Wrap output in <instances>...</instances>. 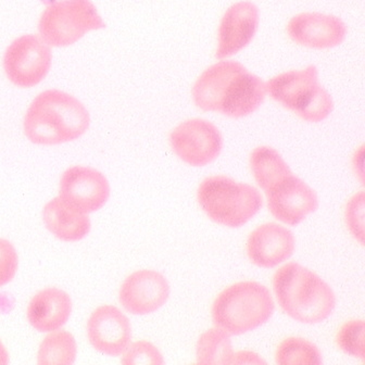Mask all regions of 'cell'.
<instances>
[{"label":"cell","instance_id":"obj_25","mask_svg":"<svg viewBox=\"0 0 365 365\" xmlns=\"http://www.w3.org/2000/svg\"><path fill=\"white\" fill-rule=\"evenodd\" d=\"M121 363L125 365H163L165 359L151 342L140 340L128 346L122 354Z\"/></svg>","mask_w":365,"mask_h":365},{"label":"cell","instance_id":"obj_17","mask_svg":"<svg viewBox=\"0 0 365 365\" xmlns=\"http://www.w3.org/2000/svg\"><path fill=\"white\" fill-rule=\"evenodd\" d=\"M72 312V300L63 290L49 287L37 292L29 304L26 317L33 329L51 333L61 329Z\"/></svg>","mask_w":365,"mask_h":365},{"label":"cell","instance_id":"obj_21","mask_svg":"<svg viewBox=\"0 0 365 365\" xmlns=\"http://www.w3.org/2000/svg\"><path fill=\"white\" fill-rule=\"evenodd\" d=\"M78 345L76 338L68 331H51L39 346L37 363L39 365H72L76 360Z\"/></svg>","mask_w":365,"mask_h":365},{"label":"cell","instance_id":"obj_8","mask_svg":"<svg viewBox=\"0 0 365 365\" xmlns=\"http://www.w3.org/2000/svg\"><path fill=\"white\" fill-rule=\"evenodd\" d=\"M173 153L192 167H205L217 159L223 149L219 128L203 119H192L176 126L170 134Z\"/></svg>","mask_w":365,"mask_h":365},{"label":"cell","instance_id":"obj_12","mask_svg":"<svg viewBox=\"0 0 365 365\" xmlns=\"http://www.w3.org/2000/svg\"><path fill=\"white\" fill-rule=\"evenodd\" d=\"M87 337L91 345L101 354L122 356L132 341L130 319L117 307H98L87 322Z\"/></svg>","mask_w":365,"mask_h":365},{"label":"cell","instance_id":"obj_20","mask_svg":"<svg viewBox=\"0 0 365 365\" xmlns=\"http://www.w3.org/2000/svg\"><path fill=\"white\" fill-rule=\"evenodd\" d=\"M250 169L259 187L267 192L292 172L279 151L269 146L257 147L249 159Z\"/></svg>","mask_w":365,"mask_h":365},{"label":"cell","instance_id":"obj_7","mask_svg":"<svg viewBox=\"0 0 365 365\" xmlns=\"http://www.w3.org/2000/svg\"><path fill=\"white\" fill-rule=\"evenodd\" d=\"M53 62L49 46L36 35L14 39L4 56V68L10 82L22 88L39 84L48 74Z\"/></svg>","mask_w":365,"mask_h":365},{"label":"cell","instance_id":"obj_18","mask_svg":"<svg viewBox=\"0 0 365 365\" xmlns=\"http://www.w3.org/2000/svg\"><path fill=\"white\" fill-rule=\"evenodd\" d=\"M43 221L53 235L66 242L82 240L91 232L88 215L60 197H56L45 205Z\"/></svg>","mask_w":365,"mask_h":365},{"label":"cell","instance_id":"obj_29","mask_svg":"<svg viewBox=\"0 0 365 365\" xmlns=\"http://www.w3.org/2000/svg\"><path fill=\"white\" fill-rule=\"evenodd\" d=\"M363 157H364V148L363 146L360 147L359 150H356V155H354L352 163H354V172L356 175L360 178V182L363 184V180H364V171H363Z\"/></svg>","mask_w":365,"mask_h":365},{"label":"cell","instance_id":"obj_14","mask_svg":"<svg viewBox=\"0 0 365 365\" xmlns=\"http://www.w3.org/2000/svg\"><path fill=\"white\" fill-rule=\"evenodd\" d=\"M290 38L308 48L337 47L347 36V26L341 19L319 12H304L290 19L287 26Z\"/></svg>","mask_w":365,"mask_h":365},{"label":"cell","instance_id":"obj_6","mask_svg":"<svg viewBox=\"0 0 365 365\" xmlns=\"http://www.w3.org/2000/svg\"><path fill=\"white\" fill-rule=\"evenodd\" d=\"M105 26L91 0H59L51 4L41 14L38 32L47 45L66 47L86 33Z\"/></svg>","mask_w":365,"mask_h":365},{"label":"cell","instance_id":"obj_24","mask_svg":"<svg viewBox=\"0 0 365 365\" xmlns=\"http://www.w3.org/2000/svg\"><path fill=\"white\" fill-rule=\"evenodd\" d=\"M364 321L363 319H352L340 327L337 337H336V342H337L338 347L345 354L364 361Z\"/></svg>","mask_w":365,"mask_h":365},{"label":"cell","instance_id":"obj_4","mask_svg":"<svg viewBox=\"0 0 365 365\" xmlns=\"http://www.w3.org/2000/svg\"><path fill=\"white\" fill-rule=\"evenodd\" d=\"M197 200L211 221L230 228L248 223L263 205L256 187L225 175L205 178L197 190Z\"/></svg>","mask_w":365,"mask_h":365},{"label":"cell","instance_id":"obj_27","mask_svg":"<svg viewBox=\"0 0 365 365\" xmlns=\"http://www.w3.org/2000/svg\"><path fill=\"white\" fill-rule=\"evenodd\" d=\"M19 257L14 245L0 238V287L7 285L16 277Z\"/></svg>","mask_w":365,"mask_h":365},{"label":"cell","instance_id":"obj_19","mask_svg":"<svg viewBox=\"0 0 365 365\" xmlns=\"http://www.w3.org/2000/svg\"><path fill=\"white\" fill-rule=\"evenodd\" d=\"M244 66L233 60H221L209 66L197 78L192 87L195 105L203 111L217 112L226 83Z\"/></svg>","mask_w":365,"mask_h":365},{"label":"cell","instance_id":"obj_30","mask_svg":"<svg viewBox=\"0 0 365 365\" xmlns=\"http://www.w3.org/2000/svg\"><path fill=\"white\" fill-rule=\"evenodd\" d=\"M8 363H9V354L3 342L0 341V365H7Z\"/></svg>","mask_w":365,"mask_h":365},{"label":"cell","instance_id":"obj_5","mask_svg":"<svg viewBox=\"0 0 365 365\" xmlns=\"http://www.w3.org/2000/svg\"><path fill=\"white\" fill-rule=\"evenodd\" d=\"M265 87L272 99L310 123L324 121L333 112V98L319 84V70L313 64L274 76Z\"/></svg>","mask_w":365,"mask_h":365},{"label":"cell","instance_id":"obj_9","mask_svg":"<svg viewBox=\"0 0 365 365\" xmlns=\"http://www.w3.org/2000/svg\"><path fill=\"white\" fill-rule=\"evenodd\" d=\"M265 195L271 215L286 225H298L319 208L317 192L294 174L272 186Z\"/></svg>","mask_w":365,"mask_h":365},{"label":"cell","instance_id":"obj_11","mask_svg":"<svg viewBox=\"0 0 365 365\" xmlns=\"http://www.w3.org/2000/svg\"><path fill=\"white\" fill-rule=\"evenodd\" d=\"M170 285L163 274L153 269H140L130 274L120 288L119 300L130 314L147 315L167 304Z\"/></svg>","mask_w":365,"mask_h":365},{"label":"cell","instance_id":"obj_2","mask_svg":"<svg viewBox=\"0 0 365 365\" xmlns=\"http://www.w3.org/2000/svg\"><path fill=\"white\" fill-rule=\"evenodd\" d=\"M273 289L282 310L304 324L323 322L335 310L331 286L299 263L279 267L274 274Z\"/></svg>","mask_w":365,"mask_h":365},{"label":"cell","instance_id":"obj_16","mask_svg":"<svg viewBox=\"0 0 365 365\" xmlns=\"http://www.w3.org/2000/svg\"><path fill=\"white\" fill-rule=\"evenodd\" d=\"M267 94L265 83L244 66L226 83L217 112L233 119L248 117L264 103Z\"/></svg>","mask_w":365,"mask_h":365},{"label":"cell","instance_id":"obj_26","mask_svg":"<svg viewBox=\"0 0 365 365\" xmlns=\"http://www.w3.org/2000/svg\"><path fill=\"white\" fill-rule=\"evenodd\" d=\"M364 192L354 195L347 203L346 224L351 235L363 245L364 242Z\"/></svg>","mask_w":365,"mask_h":365},{"label":"cell","instance_id":"obj_13","mask_svg":"<svg viewBox=\"0 0 365 365\" xmlns=\"http://www.w3.org/2000/svg\"><path fill=\"white\" fill-rule=\"evenodd\" d=\"M259 22L258 7L251 1H238L228 8L220 23L215 57L227 59L246 48L256 36Z\"/></svg>","mask_w":365,"mask_h":365},{"label":"cell","instance_id":"obj_28","mask_svg":"<svg viewBox=\"0 0 365 365\" xmlns=\"http://www.w3.org/2000/svg\"><path fill=\"white\" fill-rule=\"evenodd\" d=\"M232 364H265V361L255 352L238 351L234 352Z\"/></svg>","mask_w":365,"mask_h":365},{"label":"cell","instance_id":"obj_3","mask_svg":"<svg viewBox=\"0 0 365 365\" xmlns=\"http://www.w3.org/2000/svg\"><path fill=\"white\" fill-rule=\"evenodd\" d=\"M275 304L258 282H240L220 292L212 304L213 324L231 336L255 331L271 319Z\"/></svg>","mask_w":365,"mask_h":365},{"label":"cell","instance_id":"obj_10","mask_svg":"<svg viewBox=\"0 0 365 365\" xmlns=\"http://www.w3.org/2000/svg\"><path fill=\"white\" fill-rule=\"evenodd\" d=\"M59 197L86 215L96 212L109 199V182L96 169L76 165L62 174Z\"/></svg>","mask_w":365,"mask_h":365},{"label":"cell","instance_id":"obj_15","mask_svg":"<svg viewBox=\"0 0 365 365\" xmlns=\"http://www.w3.org/2000/svg\"><path fill=\"white\" fill-rule=\"evenodd\" d=\"M294 234L277 223H265L251 232L247 240V256L255 265L273 269L294 255Z\"/></svg>","mask_w":365,"mask_h":365},{"label":"cell","instance_id":"obj_1","mask_svg":"<svg viewBox=\"0 0 365 365\" xmlns=\"http://www.w3.org/2000/svg\"><path fill=\"white\" fill-rule=\"evenodd\" d=\"M91 118L85 106L58 89L43 91L26 111L23 130L36 145L64 144L78 140L88 130Z\"/></svg>","mask_w":365,"mask_h":365},{"label":"cell","instance_id":"obj_22","mask_svg":"<svg viewBox=\"0 0 365 365\" xmlns=\"http://www.w3.org/2000/svg\"><path fill=\"white\" fill-rule=\"evenodd\" d=\"M197 362L205 365L232 364L234 350L231 335L217 329L201 334L196 346Z\"/></svg>","mask_w":365,"mask_h":365},{"label":"cell","instance_id":"obj_23","mask_svg":"<svg viewBox=\"0 0 365 365\" xmlns=\"http://www.w3.org/2000/svg\"><path fill=\"white\" fill-rule=\"evenodd\" d=\"M275 361L279 365L322 364V354L319 348L300 337H289L279 344L275 354Z\"/></svg>","mask_w":365,"mask_h":365}]
</instances>
